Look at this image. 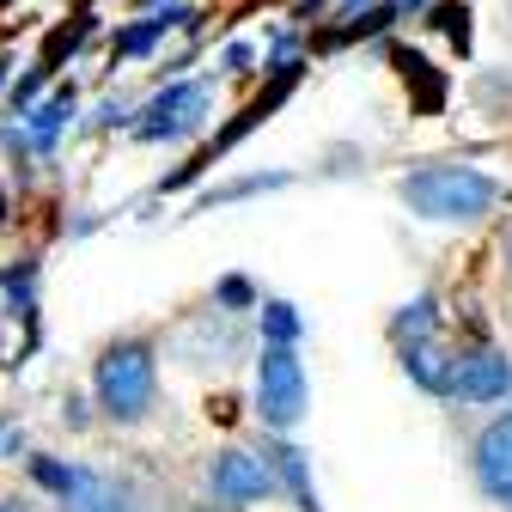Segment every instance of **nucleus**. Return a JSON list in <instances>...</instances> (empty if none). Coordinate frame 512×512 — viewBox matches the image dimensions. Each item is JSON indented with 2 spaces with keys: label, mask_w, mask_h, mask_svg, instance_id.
<instances>
[{
  "label": "nucleus",
  "mask_w": 512,
  "mask_h": 512,
  "mask_svg": "<svg viewBox=\"0 0 512 512\" xmlns=\"http://www.w3.org/2000/svg\"><path fill=\"white\" fill-rule=\"evenodd\" d=\"M293 183V171H244V177H232V183H208L196 202V214H214V208H232V202H250V196H269V189H287Z\"/></svg>",
  "instance_id": "nucleus-14"
},
{
  "label": "nucleus",
  "mask_w": 512,
  "mask_h": 512,
  "mask_svg": "<svg viewBox=\"0 0 512 512\" xmlns=\"http://www.w3.org/2000/svg\"><path fill=\"white\" fill-rule=\"evenodd\" d=\"M196 512H238V506H226V500H220V506H196Z\"/></svg>",
  "instance_id": "nucleus-32"
},
{
  "label": "nucleus",
  "mask_w": 512,
  "mask_h": 512,
  "mask_svg": "<svg viewBox=\"0 0 512 512\" xmlns=\"http://www.w3.org/2000/svg\"><path fill=\"white\" fill-rule=\"evenodd\" d=\"M74 458H55V452H25V476L43 488V494H61V488H68L74 482Z\"/></svg>",
  "instance_id": "nucleus-21"
},
{
  "label": "nucleus",
  "mask_w": 512,
  "mask_h": 512,
  "mask_svg": "<svg viewBox=\"0 0 512 512\" xmlns=\"http://www.w3.org/2000/svg\"><path fill=\"white\" fill-rule=\"evenodd\" d=\"M49 80H55V74L43 68V61H31L25 74H13V80H7V92H0V98H7V110L19 116L25 104H37V98H43V86H49Z\"/></svg>",
  "instance_id": "nucleus-22"
},
{
  "label": "nucleus",
  "mask_w": 512,
  "mask_h": 512,
  "mask_svg": "<svg viewBox=\"0 0 512 512\" xmlns=\"http://www.w3.org/2000/svg\"><path fill=\"white\" fill-rule=\"evenodd\" d=\"M397 202L415 214V220H439V226H476L488 220L500 202H512V189L476 165H421V171H403L397 177Z\"/></svg>",
  "instance_id": "nucleus-1"
},
{
  "label": "nucleus",
  "mask_w": 512,
  "mask_h": 512,
  "mask_svg": "<svg viewBox=\"0 0 512 512\" xmlns=\"http://www.w3.org/2000/svg\"><path fill=\"white\" fill-rule=\"evenodd\" d=\"M37 287H43V263L37 256H13L7 269H0V317L7 324H19L25 330V348L7 360V366H25V354H37V342H43V311H37Z\"/></svg>",
  "instance_id": "nucleus-8"
},
{
  "label": "nucleus",
  "mask_w": 512,
  "mask_h": 512,
  "mask_svg": "<svg viewBox=\"0 0 512 512\" xmlns=\"http://www.w3.org/2000/svg\"><path fill=\"white\" fill-rule=\"evenodd\" d=\"M220 68H226V74H238V80H244V74H256V43H244V37H238V43H226V49H220Z\"/></svg>",
  "instance_id": "nucleus-25"
},
{
  "label": "nucleus",
  "mask_w": 512,
  "mask_h": 512,
  "mask_svg": "<svg viewBox=\"0 0 512 512\" xmlns=\"http://www.w3.org/2000/svg\"><path fill=\"white\" fill-rule=\"evenodd\" d=\"M427 25L452 43L458 55L476 49V13H470V0H427Z\"/></svg>",
  "instance_id": "nucleus-18"
},
{
  "label": "nucleus",
  "mask_w": 512,
  "mask_h": 512,
  "mask_svg": "<svg viewBox=\"0 0 512 512\" xmlns=\"http://www.w3.org/2000/svg\"><path fill=\"white\" fill-rule=\"evenodd\" d=\"M263 458H269L281 494H287L299 512H324V500H317V482H311V452H305V445H293V433H269V439H263Z\"/></svg>",
  "instance_id": "nucleus-12"
},
{
  "label": "nucleus",
  "mask_w": 512,
  "mask_h": 512,
  "mask_svg": "<svg viewBox=\"0 0 512 512\" xmlns=\"http://www.w3.org/2000/svg\"><path fill=\"white\" fill-rule=\"evenodd\" d=\"M208 494L244 512V506L275 500V494H281V482H275V470H269V458H263V452L226 445V452H214V458H208Z\"/></svg>",
  "instance_id": "nucleus-6"
},
{
  "label": "nucleus",
  "mask_w": 512,
  "mask_h": 512,
  "mask_svg": "<svg viewBox=\"0 0 512 512\" xmlns=\"http://www.w3.org/2000/svg\"><path fill=\"white\" fill-rule=\"evenodd\" d=\"M159 43H165V25L147 13V19H135V25H122L116 37H110V68L116 61H147V55H159Z\"/></svg>",
  "instance_id": "nucleus-20"
},
{
  "label": "nucleus",
  "mask_w": 512,
  "mask_h": 512,
  "mask_svg": "<svg viewBox=\"0 0 512 512\" xmlns=\"http://www.w3.org/2000/svg\"><path fill=\"white\" fill-rule=\"evenodd\" d=\"M506 275H512V238H506Z\"/></svg>",
  "instance_id": "nucleus-33"
},
{
  "label": "nucleus",
  "mask_w": 512,
  "mask_h": 512,
  "mask_svg": "<svg viewBox=\"0 0 512 512\" xmlns=\"http://www.w3.org/2000/svg\"><path fill=\"white\" fill-rule=\"evenodd\" d=\"M263 74H269V86L256 92V98H250V104H244V110H238L226 128H214V135H208V147H202L196 159H183L177 171H165L153 196H183L189 183H202V177H208V171H214V165H220V159H226V153H232L244 135H256L263 122H275V110H281V104L299 92V80H305L311 68H305V55H281V61H263Z\"/></svg>",
  "instance_id": "nucleus-2"
},
{
  "label": "nucleus",
  "mask_w": 512,
  "mask_h": 512,
  "mask_svg": "<svg viewBox=\"0 0 512 512\" xmlns=\"http://www.w3.org/2000/svg\"><path fill=\"white\" fill-rule=\"evenodd\" d=\"M439 324H445V311H439V293H415V299H409V305H397V317H391V342L403 348V342L439 336Z\"/></svg>",
  "instance_id": "nucleus-17"
},
{
  "label": "nucleus",
  "mask_w": 512,
  "mask_h": 512,
  "mask_svg": "<svg viewBox=\"0 0 512 512\" xmlns=\"http://www.w3.org/2000/svg\"><path fill=\"white\" fill-rule=\"evenodd\" d=\"M0 512H37V506H31L25 494H0Z\"/></svg>",
  "instance_id": "nucleus-28"
},
{
  "label": "nucleus",
  "mask_w": 512,
  "mask_h": 512,
  "mask_svg": "<svg viewBox=\"0 0 512 512\" xmlns=\"http://www.w3.org/2000/svg\"><path fill=\"white\" fill-rule=\"evenodd\" d=\"M0 427H7V409H0Z\"/></svg>",
  "instance_id": "nucleus-35"
},
{
  "label": "nucleus",
  "mask_w": 512,
  "mask_h": 512,
  "mask_svg": "<svg viewBox=\"0 0 512 512\" xmlns=\"http://www.w3.org/2000/svg\"><path fill=\"white\" fill-rule=\"evenodd\" d=\"M74 116H80V92H74V86H49L37 104L19 110V128H25V141L37 147V159H49L61 141H68Z\"/></svg>",
  "instance_id": "nucleus-10"
},
{
  "label": "nucleus",
  "mask_w": 512,
  "mask_h": 512,
  "mask_svg": "<svg viewBox=\"0 0 512 512\" xmlns=\"http://www.w3.org/2000/svg\"><path fill=\"white\" fill-rule=\"evenodd\" d=\"M92 232H98V214H92V208H86V214H80V220H74V226H68V238H92Z\"/></svg>",
  "instance_id": "nucleus-27"
},
{
  "label": "nucleus",
  "mask_w": 512,
  "mask_h": 512,
  "mask_svg": "<svg viewBox=\"0 0 512 512\" xmlns=\"http://www.w3.org/2000/svg\"><path fill=\"white\" fill-rule=\"evenodd\" d=\"M500 506H506V512H512V494H506V500H500Z\"/></svg>",
  "instance_id": "nucleus-34"
},
{
  "label": "nucleus",
  "mask_w": 512,
  "mask_h": 512,
  "mask_svg": "<svg viewBox=\"0 0 512 512\" xmlns=\"http://www.w3.org/2000/svg\"><path fill=\"white\" fill-rule=\"evenodd\" d=\"M256 299H263V293H256V281H250V275H220V281H214V311H226V317L250 311Z\"/></svg>",
  "instance_id": "nucleus-23"
},
{
  "label": "nucleus",
  "mask_w": 512,
  "mask_h": 512,
  "mask_svg": "<svg viewBox=\"0 0 512 512\" xmlns=\"http://www.w3.org/2000/svg\"><path fill=\"white\" fill-rule=\"evenodd\" d=\"M470 476L488 500H506L512 494V409L500 421H488L470 445Z\"/></svg>",
  "instance_id": "nucleus-11"
},
{
  "label": "nucleus",
  "mask_w": 512,
  "mask_h": 512,
  "mask_svg": "<svg viewBox=\"0 0 512 512\" xmlns=\"http://www.w3.org/2000/svg\"><path fill=\"white\" fill-rule=\"evenodd\" d=\"M214 116V80H189V74H165V86L135 104V122H128V135L141 147H177L189 135H202Z\"/></svg>",
  "instance_id": "nucleus-4"
},
{
  "label": "nucleus",
  "mask_w": 512,
  "mask_h": 512,
  "mask_svg": "<svg viewBox=\"0 0 512 512\" xmlns=\"http://www.w3.org/2000/svg\"><path fill=\"white\" fill-rule=\"evenodd\" d=\"M61 421H68L74 433H86L92 427V403L86 397H61Z\"/></svg>",
  "instance_id": "nucleus-26"
},
{
  "label": "nucleus",
  "mask_w": 512,
  "mask_h": 512,
  "mask_svg": "<svg viewBox=\"0 0 512 512\" xmlns=\"http://www.w3.org/2000/svg\"><path fill=\"white\" fill-rule=\"evenodd\" d=\"M128 122H135V98H104L98 116H92V128H104V135H116V128H128Z\"/></svg>",
  "instance_id": "nucleus-24"
},
{
  "label": "nucleus",
  "mask_w": 512,
  "mask_h": 512,
  "mask_svg": "<svg viewBox=\"0 0 512 512\" xmlns=\"http://www.w3.org/2000/svg\"><path fill=\"white\" fill-rule=\"evenodd\" d=\"M13 226V196H7V183H0V232Z\"/></svg>",
  "instance_id": "nucleus-30"
},
{
  "label": "nucleus",
  "mask_w": 512,
  "mask_h": 512,
  "mask_svg": "<svg viewBox=\"0 0 512 512\" xmlns=\"http://www.w3.org/2000/svg\"><path fill=\"white\" fill-rule=\"evenodd\" d=\"M159 397V348L147 336H122L92 360V403L110 427H141Z\"/></svg>",
  "instance_id": "nucleus-3"
},
{
  "label": "nucleus",
  "mask_w": 512,
  "mask_h": 512,
  "mask_svg": "<svg viewBox=\"0 0 512 512\" xmlns=\"http://www.w3.org/2000/svg\"><path fill=\"white\" fill-rule=\"evenodd\" d=\"M445 397H452V403H470V409L506 403V397H512V354L494 348V342L458 348V354H452V384H445Z\"/></svg>",
  "instance_id": "nucleus-7"
},
{
  "label": "nucleus",
  "mask_w": 512,
  "mask_h": 512,
  "mask_svg": "<svg viewBox=\"0 0 512 512\" xmlns=\"http://www.w3.org/2000/svg\"><path fill=\"white\" fill-rule=\"evenodd\" d=\"M250 311H256V336H263V342H287V348H299V336H305L299 305H287V299H256Z\"/></svg>",
  "instance_id": "nucleus-19"
},
{
  "label": "nucleus",
  "mask_w": 512,
  "mask_h": 512,
  "mask_svg": "<svg viewBox=\"0 0 512 512\" xmlns=\"http://www.w3.org/2000/svg\"><path fill=\"white\" fill-rule=\"evenodd\" d=\"M397 7V19H415V13H427V0H391Z\"/></svg>",
  "instance_id": "nucleus-29"
},
{
  "label": "nucleus",
  "mask_w": 512,
  "mask_h": 512,
  "mask_svg": "<svg viewBox=\"0 0 512 512\" xmlns=\"http://www.w3.org/2000/svg\"><path fill=\"white\" fill-rule=\"evenodd\" d=\"M61 512H141L135 506V488H128V476L116 470H98V464H80L74 482L55 494Z\"/></svg>",
  "instance_id": "nucleus-9"
},
{
  "label": "nucleus",
  "mask_w": 512,
  "mask_h": 512,
  "mask_svg": "<svg viewBox=\"0 0 512 512\" xmlns=\"http://www.w3.org/2000/svg\"><path fill=\"white\" fill-rule=\"evenodd\" d=\"M391 61H397V74H403L409 86H421V116H433V110L445 104V86H452V80H445L433 61H427L421 49H409V43H391Z\"/></svg>",
  "instance_id": "nucleus-16"
},
{
  "label": "nucleus",
  "mask_w": 512,
  "mask_h": 512,
  "mask_svg": "<svg viewBox=\"0 0 512 512\" xmlns=\"http://www.w3.org/2000/svg\"><path fill=\"white\" fill-rule=\"evenodd\" d=\"M305 415H311V378L299 348L263 342V354H256V421H263V433H299Z\"/></svg>",
  "instance_id": "nucleus-5"
},
{
  "label": "nucleus",
  "mask_w": 512,
  "mask_h": 512,
  "mask_svg": "<svg viewBox=\"0 0 512 512\" xmlns=\"http://www.w3.org/2000/svg\"><path fill=\"white\" fill-rule=\"evenodd\" d=\"M397 360H403V372H409V384H415V391H427V397H445V384H452V348H445L439 336L403 342V348H397Z\"/></svg>",
  "instance_id": "nucleus-13"
},
{
  "label": "nucleus",
  "mask_w": 512,
  "mask_h": 512,
  "mask_svg": "<svg viewBox=\"0 0 512 512\" xmlns=\"http://www.w3.org/2000/svg\"><path fill=\"white\" fill-rule=\"evenodd\" d=\"M7 80H13V55H0V92H7Z\"/></svg>",
  "instance_id": "nucleus-31"
},
{
  "label": "nucleus",
  "mask_w": 512,
  "mask_h": 512,
  "mask_svg": "<svg viewBox=\"0 0 512 512\" xmlns=\"http://www.w3.org/2000/svg\"><path fill=\"white\" fill-rule=\"evenodd\" d=\"M92 37H98V13H92V7H80L68 25H49V37H43V55H37V61L55 74V68H68V61H74Z\"/></svg>",
  "instance_id": "nucleus-15"
}]
</instances>
